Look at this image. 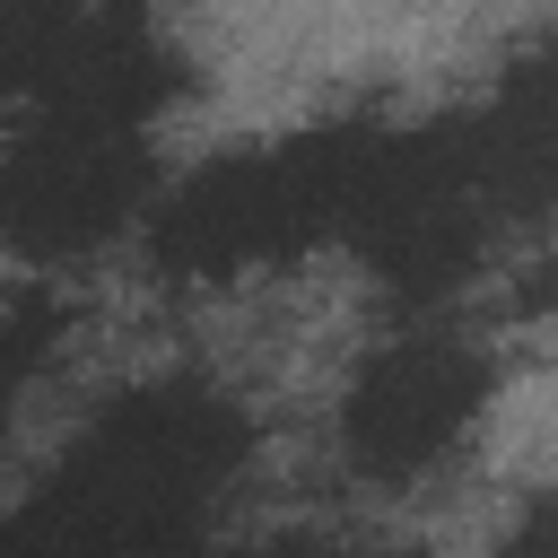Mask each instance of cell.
<instances>
[{
	"label": "cell",
	"instance_id": "6",
	"mask_svg": "<svg viewBox=\"0 0 558 558\" xmlns=\"http://www.w3.org/2000/svg\"><path fill=\"white\" fill-rule=\"evenodd\" d=\"M78 35V0H0V96H35Z\"/></svg>",
	"mask_w": 558,
	"mask_h": 558
},
{
	"label": "cell",
	"instance_id": "7",
	"mask_svg": "<svg viewBox=\"0 0 558 558\" xmlns=\"http://www.w3.org/2000/svg\"><path fill=\"white\" fill-rule=\"evenodd\" d=\"M44 340H52V314H44V305H17V314H0V418H9V401H17V384L35 375V357H44Z\"/></svg>",
	"mask_w": 558,
	"mask_h": 558
},
{
	"label": "cell",
	"instance_id": "4",
	"mask_svg": "<svg viewBox=\"0 0 558 558\" xmlns=\"http://www.w3.org/2000/svg\"><path fill=\"white\" fill-rule=\"evenodd\" d=\"M480 392H488V366L462 340H436V331L401 340L357 375V392L340 410V445L366 480H410L471 427Z\"/></svg>",
	"mask_w": 558,
	"mask_h": 558
},
{
	"label": "cell",
	"instance_id": "5",
	"mask_svg": "<svg viewBox=\"0 0 558 558\" xmlns=\"http://www.w3.org/2000/svg\"><path fill=\"white\" fill-rule=\"evenodd\" d=\"M174 78H183V61H174V44L157 26H140V17H78V35L61 44V61H52V78L35 96L61 122L140 131L174 96Z\"/></svg>",
	"mask_w": 558,
	"mask_h": 558
},
{
	"label": "cell",
	"instance_id": "3",
	"mask_svg": "<svg viewBox=\"0 0 558 558\" xmlns=\"http://www.w3.org/2000/svg\"><path fill=\"white\" fill-rule=\"evenodd\" d=\"M148 192V148L140 131H96L44 113L26 140L0 148V244L26 262H61L105 244Z\"/></svg>",
	"mask_w": 558,
	"mask_h": 558
},
{
	"label": "cell",
	"instance_id": "1",
	"mask_svg": "<svg viewBox=\"0 0 558 558\" xmlns=\"http://www.w3.org/2000/svg\"><path fill=\"white\" fill-rule=\"evenodd\" d=\"M375 140H384L375 122H331V131L270 140V148H235L201 166L192 183H174V201L148 227V253L174 279H227V270L305 253L314 235L349 227Z\"/></svg>",
	"mask_w": 558,
	"mask_h": 558
},
{
	"label": "cell",
	"instance_id": "2",
	"mask_svg": "<svg viewBox=\"0 0 558 558\" xmlns=\"http://www.w3.org/2000/svg\"><path fill=\"white\" fill-rule=\"evenodd\" d=\"M488 201H497V183H488L480 122L384 131L340 235H357V253H366L401 296H436V288L462 279V262L480 253Z\"/></svg>",
	"mask_w": 558,
	"mask_h": 558
}]
</instances>
